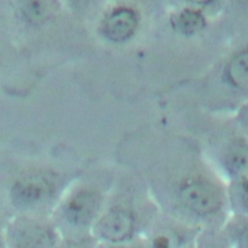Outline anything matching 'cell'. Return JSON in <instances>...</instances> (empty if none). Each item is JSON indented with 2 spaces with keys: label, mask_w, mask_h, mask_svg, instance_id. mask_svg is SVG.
I'll return each instance as SVG.
<instances>
[{
  "label": "cell",
  "mask_w": 248,
  "mask_h": 248,
  "mask_svg": "<svg viewBox=\"0 0 248 248\" xmlns=\"http://www.w3.org/2000/svg\"><path fill=\"white\" fill-rule=\"evenodd\" d=\"M225 163L230 171L238 175L248 174V144L242 140L232 141L226 150Z\"/></svg>",
  "instance_id": "obj_9"
},
{
  "label": "cell",
  "mask_w": 248,
  "mask_h": 248,
  "mask_svg": "<svg viewBox=\"0 0 248 248\" xmlns=\"http://www.w3.org/2000/svg\"><path fill=\"white\" fill-rule=\"evenodd\" d=\"M242 201L244 202V205L248 208V182L243 184L242 187Z\"/></svg>",
  "instance_id": "obj_15"
},
{
  "label": "cell",
  "mask_w": 248,
  "mask_h": 248,
  "mask_svg": "<svg viewBox=\"0 0 248 248\" xmlns=\"http://www.w3.org/2000/svg\"><path fill=\"white\" fill-rule=\"evenodd\" d=\"M183 1L186 3V5L205 11L206 9L213 8L221 0H183Z\"/></svg>",
  "instance_id": "obj_12"
},
{
  "label": "cell",
  "mask_w": 248,
  "mask_h": 248,
  "mask_svg": "<svg viewBox=\"0 0 248 248\" xmlns=\"http://www.w3.org/2000/svg\"><path fill=\"white\" fill-rule=\"evenodd\" d=\"M49 240V237L46 231L38 230V229H28L23 232V236L21 237L22 245L33 246V245H46V241Z\"/></svg>",
  "instance_id": "obj_10"
},
{
  "label": "cell",
  "mask_w": 248,
  "mask_h": 248,
  "mask_svg": "<svg viewBox=\"0 0 248 248\" xmlns=\"http://www.w3.org/2000/svg\"><path fill=\"white\" fill-rule=\"evenodd\" d=\"M179 199L184 206L200 215L214 213L222 202L218 189L202 179L184 182L179 188Z\"/></svg>",
  "instance_id": "obj_2"
},
{
  "label": "cell",
  "mask_w": 248,
  "mask_h": 248,
  "mask_svg": "<svg viewBox=\"0 0 248 248\" xmlns=\"http://www.w3.org/2000/svg\"><path fill=\"white\" fill-rule=\"evenodd\" d=\"M99 205L100 200L97 194L81 191L68 202L65 209L66 216L74 224L85 225L95 217Z\"/></svg>",
  "instance_id": "obj_6"
},
{
  "label": "cell",
  "mask_w": 248,
  "mask_h": 248,
  "mask_svg": "<svg viewBox=\"0 0 248 248\" xmlns=\"http://www.w3.org/2000/svg\"><path fill=\"white\" fill-rule=\"evenodd\" d=\"M238 241L239 245L242 247H247L248 248V226L245 227L241 232L239 233L238 236Z\"/></svg>",
  "instance_id": "obj_13"
},
{
  "label": "cell",
  "mask_w": 248,
  "mask_h": 248,
  "mask_svg": "<svg viewBox=\"0 0 248 248\" xmlns=\"http://www.w3.org/2000/svg\"><path fill=\"white\" fill-rule=\"evenodd\" d=\"M204 11L186 5L174 14L172 25L176 31L183 35H194L202 31L205 26Z\"/></svg>",
  "instance_id": "obj_7"
},
{
  "label": "cell",
  "mask_w": 248,
  "mask_h": 248,
  "mask_svg": "<svg viewBox=\"0 0 248 248\" xmlns=\"http://www.w3.org/2000/svg\"><path fill=\"white\" fill-rule=\"evenodd\" d=\"M134 228L132 215L124 209H111L98 224L99 234L108 241H123L130 236Z\"/></svg>",
  "instance_id": "obj_5"
},
{
  "label": "cell",
  "mask_w": 248,
  "mask_h": 248,
  "mask_svg": "<svg viewBox=\"0 0 248 248\" xmlns=\"http://www.w3.org/2000/svg\"><path fill=\"white\" fill-rule=\"evenodd\" d=\"M55 190L51 176L35 173L19 179L12 190L14 201L21 205H32L49 198Z\"/></svg>",
  "instance_id": "obj_3"
},
{
  "label": "cell",
  "mask_w": 248,
  "mask_h": 248,
  "mask_svg": "<svg viewBox=\"0 0 248 248\" xmlns=\"http://www.w3.org/2000/svg\"><path fill=\"white\" fill-rule=\"evenodd\" d=\"M229 82L238 89H248V48L235 54L226 68Z\"/></svg>",
  "instance_id": "obj_8"
},
{
  "label": "cell",
  "mask_w": 248,
  "mask_h": 248,
  "mask_svg": "<svg viewBox=\"0 0 248 248\" xmlns=\"http://www.w3.org/2000/svg\"><path fill=\"white\" fill-rule=\"evenodd\" d=\"M241 119H242V122L244 123V125L248 128V108H243L242 110V113H241Z\"/></svg>",
  "instance_id": "obj_16"
},
{
  "label": "cell",
  "mask_w": 248,
  "mask_h": 248,
  "mask_svg": "<svg viewBox=\"0 0 248 248\" xmlns=\"http://www.w3.org/2000/svg\"><path fill=\"white\" fill-rule=\"evenodd\" d=\"M140 20V13L136 6L128 1H117L104 14L100 30L107 40L120 44L135 36Z\"/></svg>",
  "instance_id": "obj_1"
},
{
  "label": "cell",
  "mask_w": 248,
  "mask_h": 248,
  "mask_svg": "<svg viewBox=\"0 0 248 248\" xmlns=\"http://www.w3.org/2000/svg\"><path fill=\"white\" fill-rule=\"evenodd\" d=\"M21 18L30 25L41 26L55 17L61 8L60 0H14Z\"/></svg>",
  "instance_id": "obj_4"
},
{
  "label": "cell",
  "mask_w": 248,
  "mask_h": 248,
  "mask_svg": "<svg viewBox=\"0 0 248 248\" xmlns=\"http://www.w3.org/2000/svg\"><path fill=\"white\" fill-rule=\"evenodd\" d=\"M103 0H66L70 8L78 12H84L91 8H95Z\"/></svg>",
  "instance_id": "obj_11"
},
{
  "label": "cell",
  "mask_w": 248,
  "mask_h": 248,
  "mask_svg": "<svg viewBox=\"0 0 248 248\" xmlns=\"http://www.w3.org/2000/svg\"><path fill=\"white\" fill-rule=\"evenodd\" d=\"M116 1H128V2H131L132 0H116Z\"/></svg>",
  "instance_id": "obj_17"
},
{
  "label": "cell",
  "mask_w": 248,
  "mask_h": 248,
  "mask_svg": "<svg viewBox=\"0 0 248 248\" xmlns=\"http://www.w3.org/2000/svg\"><path fill=\"white\" fill-rule=\"evenodd\" d=\"M234 8H248V0H227Z\"/></svg>",
  "instance_id": "obj_14"
}]
</instances>
